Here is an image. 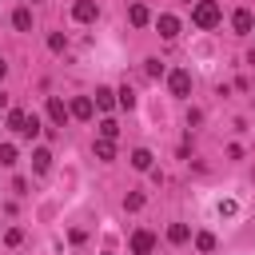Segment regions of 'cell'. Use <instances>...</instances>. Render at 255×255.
<instances>
[{
    "instance_id": "obj_27",
    "label": "cell",
    "mask_w": 255,
    "mask_h": 255,
    "mask_svg": "<svg viewBox=\"0 0 255 255\" xmlns=\"http://www.w3.org/2000/svg\"><path fill=\"white\" fill-rule=\"evenodd\" d=\"M68 239H72V243H84V239H88V231H84V227H72V235H68Z\"/></svg>"
},
{
    "instance_id": "obj_12",
    "label": "cell",
    "mask_w": 255,
    "mask_h": 255,
    "mask_svg": "<svg viewBox=\"0 0 255 255\" xmlns=\"http://www.w3.org/2000/svg\"><path fill=\"white\" fill-rule=\"evenodd\" d=\"M32 167L44 175V171L52 167V151H48V147H36V151H32Z\"/></svg>"
},
{
    "instance_id": "obj_23",
    "label": "cell",
    "mask_w": 255,
    "mask_h": 255,
    "mask_svg": "<svg viewBox=\"0 0 255 255\" xmlns=\"http://www.w3.org/2000/svg\"><path fill=\"white\" fill-rule=\"evenodd\" d=\"M4 243H8V247H20V243H24V231H20V227H8V231H4Z\"/></svg>"
},
{
    "instance_id": "obj_10",
    "label": "cell",
    "mask_w": 255,
    "mask_h": 255,
    "mask_svg": "<svg viewBox=\"0 0 255 255\" xmlns=\"http://www.w3.org/2000/svg\"><path fill=\"white\" fill-rule=\"evenodd\" d=\"M128 20H131L135 28H143V24L151 20V12H147V4H131V8H128Z\"/></svg>"
},
{
    "instance_id": "obj_1",
    "label": "cell",
    "mask_w": 255,
    "mask_h": 255,
    "mask_svg": "<svg viewBox=\"0 0 255 255\" xmlns=\"http://www.w3.org/2000/svg\"><path fill=\"white\" fill-rule=\"evenodd\" d=\"M219 20H223V12H219L215 0H199V4L191 8V24H195V28H215Z\"/></svg>"
},
{
    "instance_id": "obj_19",
    "label": "cell",
    "mask_w": 255,
    "mask_h": 255,
    "mask_svg": "<svg viewBox=\"0 0 255 255\" xmlns=\"http://www.w3.org/2000/svg\"><path fill=\"white\" fill-rule=\"evenodd\" d=\"M195 247H199V251H215V235H211V231H199V235H195Z\"/></svg>"
},
{
    "instance_id": "obj_18",
    "label": "cell",
    "mask_w": 255,
    "mask_h": 255,
    "mask_svg": "<svg viewBox=\"0 0 255 255\" xmlns=\"http://www.w3.org/2000/svg\"><path fill=\"white\" fill-rule=\"evenodd\" d=\"M120 135V124L116 120H100V139H116Z\"/></svg>"
},
{
    "instance_id": "obj_14",
    "label": "cell",
    "mask_w": 255,
    "mask_h": 255,
    "mask_svg": "<svg viewBox=\"0 0 255 255\" xmlns=\"http://www.w3.org/2000/svg\"><path fill=\"white\" fill-rule=\"evenodd\" d=\"M167 239H171V243H187V239H191V227H187V223H171V227H167Z\"/></svg>"
},
{
    "instance_id": "obj_20",
    "label": "cell",
    "mask_w": 255,
    "mask_h": 255,
    "mask_svg": "<svg viewBox=\"0 0 255 255\" xmlns=\"http://www.w3.org/2000/svg\"><path fill=\"white\" fill-rule=\"evenodd\" d=\"M48 48H52V52H64V48H68V36H64V32H52V36H48Z\"/></svg>"
},
{
    "instance_id": "obj_7",
    "label": "cell",
    "mask_w": 255,
    "mask_h": 255,
    "mask_svg": "<svg viewBox=\"0 0 255 255\" xmlns=\"http://www.w3.org/2000/svg\"><path fill=\"white\" fill-rule=\"evenodd\" d=\"M48 120H52L56 128H64V124H68V108H64V100H60V96H48Z\"/></svg>"
},
{
    "instance_id": "obj_28",
    "label": "cell",
    "mask_w": 255,
    "mask_h": 255,
    "mask_svg": "<svg viewBox=\"0 0 255 255\" xmlns=\"http://www.w3.org/2000/svg\"><path fill=\"white\" fill-rule=\"evenodd\" d=\"M0 108H8V96H4V88H0Z\"/></svg>"
},
{
    "instance_id": "obj_8",
    "label": "cell",
    "mask_w": 255,
    "mask_h": 255,
    "mask_svg": "<svg viewBox=\"0 0 255 255\" xmlns=\"http://www.w3.org/2000/svg\"><path fill=\"white\" fill-rule=\"evenodd\" d=\"M231 28H235L239 36H247V32L255 28V16H251V8H239V12L231 16Z\"/></svg>"
},
{
    "instance_id": "obj_16",
    "label": "cell",
    "mask_w": 255,
    "mask_h": 255,
    "mask_svg": "<svg viewBox=\"0 0 255 255\" xmlns=\"http://www.w3.org/2000/svg\"><path fill=\"white\" fill-rule=\"evenodd\" d=\"M116 104H120L124 112H131V108H135V92H131V88H120V92H116Z\"/></svg>"
},
{
    "instance_id": "obj_29",
    "label": "cell",
    "mask_w": 255,
    "mask_h": 255,
    "mask_svg": "<svg viewBox=\"0 0 255 255\" xmlns=\"http://www.w3.org/2000/svg\"><path fill=\"white\" fill-rule=\"evenodd\" d=\"M4 76H8V64H4V60H0V80H4Z\"/></svg>"
},
{
    "instance_id": "obj_25",
    "label": "cell",
    "mask_w": 255,
    "mask_h": 255,
    "mask_svg": "<svg viewBox=\"0 0 255 255\" xmlns=\"http://www.w3.org/2000/svg\"><path fill=\"white\" fill-rule=\"evenodd\" d=\"M124 207H128V211H139V207H143V195H139V191L124 195Z\"/></svg>"
},
{
    "instance_id": "obj_11",
    "label": "cell",
    "mask_w": 255,
    "mask_h": 255,
    "mask_svg": "<svg viewBox=\"0 0 255 255\" xmlns=\"http://www.w3.org/2000/svg\"><path fill=\"white\" fill-rule=\"evenodd\" d=\"M8 128L24 135V131H28V112H20V108H12V112H8Z\"/></svg>"
},
{
    "instance_id": "obj_6",
    "label": "cell",
    "mask_w": 255,
    "mask_h": 255,
    "mask_svg": "<svg viewBox=\"0 0 255 255\" xmlns=\"http://www.w3.org/2000/svg\"><path fill=\"white\" fill-rule=\"evenodd\" d=\"M92 112H96L92 96H76V100H72V108H68V116H76V120H92Z\"/></svg>"
},
{
    "instance_id": "obj_5",
    "label": "cell",
    "mask_w": 255,
    "mask_h": 255,
    "mask_svg": "<svg viewBox=\"0 0 255 255\" xmlns=\"http://www.w3.org/2000/svg\"><path fill=\"white\" fill-rule=\"evenodd\" d=\"M155 28H159V36H163V40H175V36H179V16L163 12V16L155 20Z\"/></svg>"
},
{
    "instance_id": "obj_24",
    "label": "cell",
    "mask_w": 255,
    "mask_h": 255,
    "mask_svg": "<svg viewBox=\"0 0 255 255\" xmlns=\"http://www.w3.org/2000/svg\"><path fill=\"white\" fill-rule=\"evenodd\" d=\"M143 64H147V76H151V80H159V76H163V60H155V56H151V60H143Z\"/></svg>"
},
{
    "instance_id": "obj_22",
    "label": "cell",
    "mask_w": 255,
    "mask_h": 255,
    "mask_svg": "<svg viewBox=\"0 0 255 255\" xmlns=\"http://www.w3.org/2000/svg\"><path fill=\"white\" fill-rule=\"evenodd\" d=\"M0 163H4V167L16 163V147H12V143H0Z\"/></svg>"
},
{
    "instance_id": "obj_3",
    "label": "cell",
    "mask_w": 255,
    "mask_h": 255,
    "mask_svg": "<svg viewBox=\"0 0 255 255\" xmlns=\"http://www.w3.org/2000/svg\"><path fill=\"white\" fill-rule=\"evenodd\" d=\"M72 16H76L80 24H92V20L100 16V4H96V0H76V8H72Z\"/></svg>"
},
{
    "instance_id": "obj_4",
    "label": "cell",
    "mask_w": 255,
    "mask_h": 255,
    "mask_svg": "<svg viewBox=\"0 0 255 255\" xmlns=\"http://www.w3.org/2000/svg\"><path fill=\"white\" fill-rule=\"evenodd\" d=\"M155 251V235L151 231H135L131 235V255H151Z\"/></svg>"
},
{
    "instance_id": "obj_2",
    "label": "cell",
    "mask_w": 255,
    "mask_h": 255,
    "mask_svg": "<svg viewBox=\"0 0 255 255\" xmlns=\"http://www.w3.org/2000/svg\"><path fill=\"white\" fill-rule=\"evenodd\" d=\"M167 88H171V96H191V72L187 68H175V72H167Z\"/></svg>"
},
{
    "instance_id": "obj_17",
    "label": "cell",
    "mask_w": 255,
    "mask_h": 255,
    "mask_svg": "<svg viewBox=\"0 0 255 255\" xmlns=\"http://www.w3.org/2000/svg\"><path fill=\"white\" fill-rule=\"evenodd\" d=\"M96 159H116V143L112 139H96Z\"/></svg>"
},
{
    "instance_id": "obj_15",
    "label": "cell",
    "mask_w": 255,
    "mask_h": 255,
    "mask_svg": "<svg viewBox=\"0 0 255 255\" xmlns=\"http://www.w3.org/2000/svg\"><path fill=\"white\" fill-rule=\"evenodd\" d=\"M112 104H116V92H112V88H96V108H104V112H108Z\"/></svg>"
},
{
    "instance_id": "obj_21",
    "label": "cell",
    "mask_w": 255,
    "mask_h": 255,
    "mask_svg": "<svg viewBox=\"0 0 255 255\" xmlns=\"http://www.w3.org/2000/svg\"><path fill=\"white\" fill-rule=\"evenodd\" d=\"M36 135H40V116L28 112V131H24V139H36Z\"/></svg>"
},
{
    "instance_id": "obj_9",
    "label": "cell",
    "mask_w": 255,
    "mask_h": 255,
    "mask_svg": "<svg viewBox=\"0 0 255 255\" xmlns=\"http://www.w3.org/2000/svg\"><path fill=\"white\" fill-rule=\"evenodd\" d=\"M151 159H155V155H151L147 147H135V151H131V167H135V171H151Z\"/></svg>"
},
{
    "instance_id": "obj_13",
    "label": "cell",
    "mask_w": 255,
    "mask_h": 255,
    "mask_svg": "<svg viewBox=\"0 0 255 255\" xmlns=\"http://www.w3.org/2000/svg\"><path fill=\"white\" fill-rule=\"evenodd\" d=\"M12 28H16V32H28V28H32V12H28V8H16V12H12Z\"/></svg>"
},
{
    "instance_id": "obj_26",
    "label": "cell",
    "mask_w": 255,
    "mask_h": 255,
    "mask_svg": "<svg viewBox=\"0 0 255 255\" xmlns=\"http://www.w3.org/2000/svg\"><path fill=\"white\" fill-rule=\"evenodd\" d=\"M215 211H219L223 219H231V215H235L239 207H235V199H219V207H215Z\"/></svg>"
}]
</instances>
